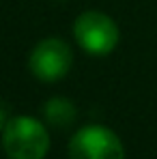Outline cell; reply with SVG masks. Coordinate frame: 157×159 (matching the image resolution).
<instances>
[{
	"instance_id": "1",
	"label": "cell",
	"mask_w": 157,
	"mask_h": 159,
	"mask_svg": "<svg viewBox=\"0 0 157 159\" xmlns=\"http://www.w3.org/2000/svg\"><path fill=\"white\" fill-rule=\"evenodd\" d=\"M0 135L9 159H45L50 151V131L45 120L28 114L11 116Z\"/></svg>"
},
{
	"instance_id": "2",
	"label": "cell",
	"mask_w": 157,
	"mask_h": 159,
	"mask_svg": "<svg viewBox=\"0 0 157 159\" xmlns=\"http://www.w3.org/2000/svg\"><path fill=\"white\" fill-rule=\"evenodd\" d=\"M73 39L88 56H108L121 41V28L108 13L90 9L76 17Z\"/></svg>"
},
{
	"instance_id": "3",
	"label": "cell",
	"mask_w": 157,
	"mask_h": 159,
	"mask_svg": "<svg viewBox=\"0 0 157 159\" xmlns=\"http://www.w3.org/2000/svg\"><path fill=\"white\" fill-rule=\"evenodd\" d=\"M73 65L71 45L60 37H43L35 43L28 54V71L39 82H58L62 80Z\"/></svg>"
},
{
	"instance_id": "4",
	"label": "cell",
	"mask_w": 157,
	"mask_h": 159,
	"mask_svg": "<svg viewBox=\"0 0 157 159\" xmlns=\"http://www.w3.org/2000/svg\"><path fill=\"white\" fill-rule=\"evenodd\" d=\"M69 159H125V146L118 133L105 125H84L71 135Z\"/></svg>"
},
{
	"instance_id": "5",
	"label": "cell",
	"mask_w": 157,
	"mask_h": 159,
	"mask_svg": "<svg viewBox=\"0 0 157 159\" xmlns=\"http://www.w3.org/2000/svg\"><path fill=\"white\" fill-rule=\"evenodd\" d=\"M41 114H43V120L48 127L52 129H69L76 120H78V107L71 99L67 97H50L43 107H41Z\"/></svg>"
},
{
	"instance_id": "6",
	"label": "cell",
	"mask_w": 157,
	"mask_h": 159,
	"mask_svg": "<svg viewBox=\"0 0 157 159\" xmlns=\"http://www.w3.org/2000/svg\"><path fill=\"white\" fill-rule=\"evenodd\" d=\"M7 120H9V116H7V110H4V106L0 103V133H2V129H4Z\"/></svg>"
}]
</instances>
